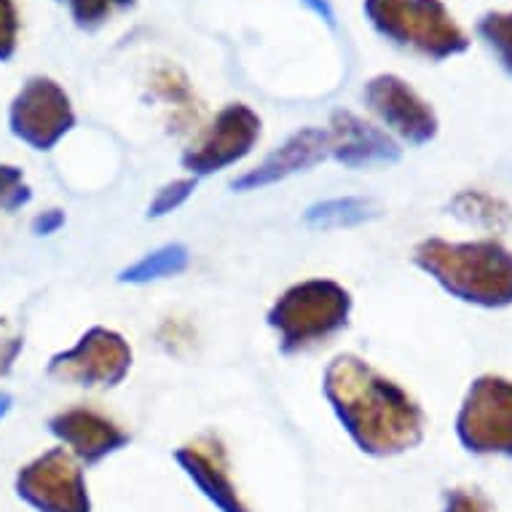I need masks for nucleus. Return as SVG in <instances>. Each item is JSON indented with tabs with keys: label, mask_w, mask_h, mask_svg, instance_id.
<instances>
[{
	"label": "nucleus",
	"mask_w": 512,
	"mask_h": 512,
	"mask_svg": "<svg viewBox=\"0 0 512 512\" xmlns=\"http://www.w3.org/2000/svg\"><path fill=\"white\" fill-rule=\"evenodd\" d=\"M25 341L22 338H9V341H0V378L6 376L11 370V365L17 362L19 352H22Z\"/></svg>",
	"instance_id": "26"
},
{
	"label": "nucleus",
	"mask_w": 512,
	"mask_h": 512,
	"mask_svg": "<svg viewBox=\"0 0 512 512\" xmlns=\"http://www.w3.org/2000/svg\"><path fill=\"white\" fill-rule=\"evenodd\" d=\"M303 3L317 11L319 17H325V19H328V22H333V11H330V6H328V3H325V0H303Z\"/></svg>",
	"instance_id": "27"
},
{
	"label": "nucleus",
	"mask_w": 512,
	"mask_h": 512,
	"mask_svg": "<svg viewBox=\"0 0 512 512\" xmlns=\"http://www.w3.org/2000/svg\"><path fill=\"white\" fill-rule=\"evenodd\" d=\"M132 368V346L116 330L92 328L76 346L51 357L49 376L76 387H118Z\"/></svg>",
	"instance_id": "6"
},
{
	"label": "nucleus",
	"mask_w": 512,
	"mask_h": 512,
	"mask_svg": "<svg viewBox=\"0 0 512 512\" xmlns=\"http://www.w3.org/2000/svg\"><path fill=\"white\" fill-rule=\"evenodd\" d=\"M413 261L459 301L486 309H502L512 303V252L494 239H424L413 250Z\"/></svg>",
	"instance_id": "2"
},
{
	"label": "nucleus",
	"mask_w": 512,
	"mask_h": 512,
	"mask_svg": "<svg viewBox=\"0 0 512 512\" xmlns=\"http://www.w3.org/2000/svg\"><path fill=\"white\" fill-rule=\"evenodd\" d=\"M17 491L38 512H92L84 472L65 448H54L22 467Z\"/></svg>",
	"instance_id": "9"
},
{
	"label": "nucleus",
	"mask_w": 512,
	"mask_h": 512,
	"mask_svg": "<svg viewBox=\"0 0 512 512\" xmlns=\"http://www.w3.org/2000/svg\"><path fill=\"white\" fill-rule=\"evenodd\" d=\"M370 215H373L370 202L357 199V196H344V199H328V202L314 204L303 220L314 228H344L357 226L362 220H368Z\"/></svg>",
	"instance_id": "16"
},
{
	"label": "nucleus",
	"mask_w": 512,
	"mask_h": 512,
	"mask_svg": "<svg viewBox=\"0 0 512 512\" xmlns=\"http://www.w3.org/2000/svg\"><path fill=\"white\" fill-rule=\"evenodd\" d=\"M445 512H491L486 499L478 491H467V488H456L448 494Z\"/></svg>",
	"instance_id": "24"
},
{
	"label": "nucleus",
	"mask_w": 512,
	"mask_h": 512,
	"mask_svg": "<svg viewBox=\"0 0 512 512\" xmlns=\"http://www.w3.org/2000/svg\"><path fill=\"white\" fill-rule=\"evenodd\" d=\"M330 156V137L328 129H301L287 140L279 151H274L269 159L263 161L261 167L250 169L247 175L234 180L236 191H258L266 185H274L285 177L303 172V169L314 167L319 161Z\"/></svg>",
	"instance_id": "14"
},
{
	"label": "nucleus",
	"mask_w": 512,
	"mask_h": 512,
	"mask_svg": "<svg viewBox=\"0 0 512 512\" xmlns=\"http://www.w3.org/2000/svg\"><path fill=\"white\" fill-rule=\"evenodd\" d=\"M456 432L475 454L512 456V381L478 378L464 397Z\"/></svg>",
	"instance_id": "5"
},
{
	"label": "nucleus",
	"mask_w": 512,
	"mask_h": 512,
	"mask_svg": "<svg viewBox=\"0 0 512 512\" xmlns=\"http://www.w3.org/2000/svg\"><path fill=\"white\" fill-rule=\"evenodd\" d=\"M196 191V177H183V180H175L161 188L156 199L148 207V218H164L169 212H175L177 207H183L188 202V196Z\"/></svg>",
	"instance_id": "21"
},
{
	"label": "nucleus",
	"mask_w": 512,
	"mask_h": 512,
	"mask_svg": "<svg viewBox=\"0 0 512 512\" xmlns=\"http://www.w3.org/2000/svg\"><path fill=\"white\" fill-rule=\"evenodd\" d=\"M11 135L33 151H51L76 126L68 92L46 76L30 78L11 102Z\"/></svg>",
	"instance_id": "7"
},
{
	"label": "nucleus",
	"mask_w": 512,
	"mask_h": 512,
	"mask_svg": "<svg viewBox=\"0 0 512 512\" xmlns=\"http://www.w3.org/2000/svg\"><path fill=\"white\" fill-rule=\"evenodd\" d=\"M191 261V255L185 250L183 244H167L161 250L145 255L135 266L121 271V282H129V285H148V282H156V279L175 277V274H183L185 266Z\"/></svg>",
	"instance_id": "15"
},
{
	"label": "nucleus",
	"mask_w": 512,
	"mask_h": 512,
	"mask_svg": "<svg viewBox=\"0 0 512 512\" xmlns=\"http://www.w3.org/2000/svg\"><path fill=\"white\" fill-rule=\"evenodd\" d=\"M365 14L384 38L424 57H454L470 46L443 0H365Z\"/></svg>",
	"instance_id": "4"
},
{
	"label": "nucleus",
	"mask_w": 512,
	"mask_h": 512,
	"mask_svg": "<svg viewBox=\"0 0 512 512\" xmlns=\"http://www.w3.org/2000/svg\"><path fill=\"white\" fill-rule=\"evenodd\" d=\"M365 102L405 143L427 145L437 135V116L419 92L397 76H376L365 86Z\"/></svg>",
	"instance_id": "10"
},
{
	"label": "nucleus",
	"mask_w": 512,
	"mask_h": 512,
	"mask_svg": "<svg viewBox=\"0 0 512 512\" xmlns=\"http://www.w3.org/2000/svg\"><path fill=\"white\" fill-rule=\"evenodd\" d=\"M33 199V188L27 185L25 172L11 164H0V212H17Z\"/></svg>",
	"instance_id": "20"
},
{
	"label": "nucleus",
	"mask_w": 512,
	"mask_h": 512,
	"mask_svg": "<svg viewBox=\"0 0 512 512\" xmlns=\"http://www.w3.org/2000/svg\"><path fill=\"white\" fill-rule=\"evenodd\" d=\"M177 462L196 486L210 496L223 512H250L236 491L231 470H228L226 448L215 435H204L177 451Z\"/></svg>",
	"instance_id": "13"
},
{
	"label": "nucleus",
	"mask_w": 512,
	"mask_h": 512,
	"mask_svg": "<svg viewBox=\"0 0 512 512\" xmlns=\"http://www.w3.org/2000/svg\"><path fill=\"white\" fill-rule=\"evenodd\" d=\"M70 9V17L76 19L78 27L94 30L102 22H108L116 11L129 9L135 0H65Z\"/></svg>",
	"instance_id": "19"
},
{
	"label": "nucleus",
	"mask_w": 512,
	"mask_h": 512,
	"mask_svg": "<svg viewBox=\"0 0 512 512\" xmlns=\"http://www.w3.org/2000/svg\"><path fill=\"white\" fill-rule=\"evenodd\" d=\"M451 210H454L456 218L480 223V226L486 228H507L512 220L510 210L499 199L480 194V191H464V194H459L451 202Z\"/></svg>",
	"instance_id": "17"
},
{
	"label": "nucleus",
	"mask_w": 512,
	"mask_h": 512,
	"mask_svg": "<svg viewBox=\"0 0 512 512\" xmlns=\"http://www.w3.org/2000/svg\"><path fill=\"white\" fill-rule=\"evenodd\" d=\"M261 137V116L234 102L220 110L202 140L183 153V167L194 177H207L234 167L255 148Z\"/></svg>",
	"instance_id": "8"
},
{
	"label": "nucleus",
	"mask_w": 512,
	"mask_h": 512,
	"mask_svg": "<svg viewBox=\"0 0 512 512\" xmlns=\"http://www.w3.org/2000/svg\"><path fill=\"white\" fill-rule=\"evenodd\" d=\"M49 429L68 445L76 459L86 464L102 462L129 443V435L116 421L92 408H68L51 416Z\"/></svg>",
	"instance_id": "11"
},
{
	"label": "nucleus",
	"mask_w": 512,
	"mask_h": 512,
	"mask_svg": "<svg viewBox=\"0 0 512 512\" xmlns=\"http://www.w3.org/2000/svg\"><path fill=\"white\" fill-rule=\"evenodd\" d=\"M19 11L14 0H0V62H9L17 54Z\"/></svg>",
	"instance_id": "23"
},
{
	"label": "nucleus",
	"mask_w": 512,
	"mask_h": 512,
	"mask_svg": "<svg viewBox=\"0 0 512 512\" xmlns=\"http://www.w3.org/2000/svg\"><path fill=\"white\" fill-rule=\"evenodd\" d=\"M325 397L365 454H403L424 435L419 403L368 362L341 354L325 370Z\"/></svg>",
	"instance_id": "1"
},
{
	"label": "nucleus",
	"mask_w": 512,
	"mask_h": 512,
	"mask_svg": "<svg viewBox=\"0 0 512 512\" xmlns=\"http://www.w3.org/2000/svg\"><path fill=\"white\" fill-rule=\"evenodd\" d=\"M11 403H14V400H11V395H6V392H0V419H3V416H6V413L11 411Z\"/></svg>",
	"instance_id": "28"
},
{
	"label": "nucleus",
	"mask_w": 512,
	"mask_h": 512,
	"mask_svg": "<svg viewBox=\"0 0 512 512\" xmlns=\"http://www.w3.org/2000/svg\"><path fill=\"white\" fill-rule=\"evenodd\" d=\"M478 33L496 51L504 70L512 73V11H507V14H502V11L486 14L478 22Z\"/></svg>",
	"instance_id": "18"
},
{
	"label": "nucleus",
	"mask_w": 512,
	"mask_h": 512,
	"mask_svg": "<svg viewBox=\"0 0 512 512\" xmlns=\"http://www.w3.org/2000/svg\"><path fill=\"white\" fill-rule=\"evenodd\" d=\"M330 156L349 169L378 167L400 159V148L387 132L362 121L349 110H338L330 118Z\"/></svg>",
	"instance_id": "12"
},
{
	"label": "nucleus",
	"mask_w": 512,
	"mask_h": 512,
	"mask_svg": "<svg viewBox=\"0 0 512 512\" xmlns=\"http://www.w3.org/2000/svg\"><path fill=\"white\" fill-rule=\"evenodd\" d=\"M349 314V290L333 279H306L279 295L269 311V325L277 330L282 352L295 354L336 336L346 328Z\"/></svg>",
	"instance_id": "3"
},
{
	"label": "nucleus",
	"mask_w": 512,
	"mask_h": 512,
	"mask_svg": "<svg viewBox=\"0 0 512 512\" xmlns=\"http://www.w3.org/2000/svg\"><path fill=\"white\" fill-rule=\"evenodd\" d=\"M153 89L164 97L167 102H175L177 108H191V86L183 78V73L175 68H161L153 76Z\"/></svg>",
	"instance_id": "22"
},
{
	"label": "nucleus",
	"mask_w": 512,
	"mask_h": 512,
	"mask_svg": "<svg viewBox=\"0 0 512 512\" xmlns=\"http://www.w3.org/2000/svg\"><path fill=\"white\" fill-rule=\"evenodd\" d=\"M65 226V215L59 210H46L41 212L38 218L33 220V231L38 236H51V234H57L59 228Z\"/></svg>",
	"instance_id": "25"
}]
</instances>
